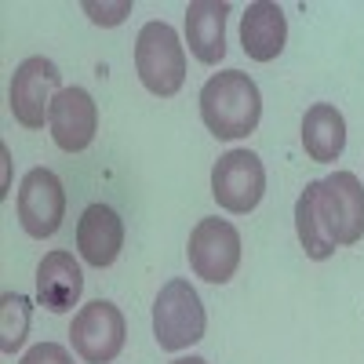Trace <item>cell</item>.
I'll list each match as a JSON object with an SVG mask.
<instances>
[{"instance_id": "obj_1", "label": "cell", "mask_w": 364, "mask_h": 364, "mask_svg": "<svg viewBox=\"0 0 364 364\" xmlns=\"http://www.w3.org/2000/svg\"><path fill=\"white\" fill-rule=\"evenodd\" d=\"M295 233L306 259L324 262L364 237V186L353 171L306 182L295 200Z\"/></svg>"}, {"instance_id": "obj_2", "label": "cell", "mask_w": 364, "mask_h": 364, "mask_svg": "<svg viewBox=\"0 0 364 364\" xmlns=\"http://www.w3.org/2000/svg\"><path fill=\"white\" fill-rule=\"evenodd\" d=\"M262 117V95L259 84L240 73H211L200 87V120L215 139H245L259 128Z\"/></svg>"}, {"instance_id": "obj_3", "label": "cell", "mask_w": 364, "mask_h": 364, "mask_svg": "<svg viewBox=\"0 0 364 364\" xmlns=\"http://www.w3.org/2000/svg\"><path fill=\"white\" fill-rule=\"evenodd\" d=\"M135 73L149 95L171 99L186 84V51L168 22H146L135 41Z\"/></svg>"}, {"instance_id": "obj_4", "label": "cell", "mask_w": 364, "mask_h": 364, "mask_svg": "<svg viewBox=\"0 0 364 364\" xmlns=\"http://www.w3.org/2000/svg\"><path fill=\"white\" fill-rule=\"evenodd\" d=\"M204 328H208V314L200 306V295L190 281H168L154 302V336L157 346L168 353H178L193 343L204 339Z\"/></svg>"}, {"instance_id": "obj_5", "label": "cell", "mask_w": 364, "mask_h": 364, "mask_svg": "<svg viewBox=\"0 0 364 364\" xmlns=\"http://www.w3.org/2000/svg\"><path fill=\"white\" fill-rule=\"evenodd\" d=\"M63 91L66 87H63L58 66L44 55H33V58H26V63L15 66L8 106H11V113H15V120L22 128L37 132V128H44V120H51V106Z\"/></svg>"}, {"instance_id": "obj_6", "label": "cell", "mask_w": 364, "mask_h": 364, "mask_svg": "<svg viewBox=\"0 0 364 364\" xmlns=\"http://www.w3.org/2000/svg\"><path fill=\"white\" fill-rule=\"evenodd\" d=\"M124 339H128L124 314H120L113 302H106V299L80 306L73 324H70L73 353L84 364H109V360H117V353L124 350Z\"/></svg>"}, {"instance_id": "obj_7", "label": "cell", "mask_w": 364, "mask_h": 364, "mask_svg": "<svg viewBox=\"0 0 364 364\" xmlns=\"http://www.w3.org/2000/svg\"><path fill=\"white\" fill-rule=\"evenodd\" d=\"M266 193V168L252 149H230L211 168V197L230 215H248Z\"/></svg>"}, {"instance_id": "obj_8", "label": "cell", "mask_w": 364, "mask_h": 364, "mask_svg": "<svg viewBox=\"0 0 364 364\" xmlns=\"http://www.w3.org/2000/svg\"><path fill=\"white\" fill-rule=\"evenodd\" d=\"M190 269L208 284H226L240 266V233L226 219H200L190 230Z\"/></svg>"}, {"instance_id": "obj_9", "label": "cell", "mask_w": 364, "mask_h": 364, "mask_svg": "<svg viewBox=\"0 0 364 364\" xmlns=\"http://www.w3.org/2000/svg\"><path fill=\"white\" fill-rule=\"evenodd\" d=\"M15 211H18V223L29 237H55L58 226L66 219V190H63V178H58L51 168H33L26 171L18 197H15Z\"/></svg>"}, {"instance_id": "obj_10", "label": "cell", "mask_w": 364, "mask_h": 364, "mask_svg": "<svg viewBox=\"0 0 364 364\" xmlns=\"http://www.w3.org/2000/svg\"><path fill=\"white\" fill-rule=\"evenodd\" d=\"M51 139L63 154H80L95 142L99 128V106L84 87H66L51 106Z\"/></svg>"}, {"instance_id": "obj_11", "label": "cell", "mask_w": 364, "mask_h": 364, "mask_svg": "<svg viewBox=\"0 0 364 364\" xmlns=\"http://www.w3.org/2000/svg\"><path fill=\"white\" fill-rule=\"evenodd\" d=\"M124 248V223L109 204H91L77 219V252L87 266L106 269Z\"/></svg>"}, {"instance_id": "obj_12", "label": "cell", "mask_w": 364, "mask_h": 364, "mask_svg": "<svg viewBox=\"0 0 364 364\" xmlns=\"http://www.w3.org/2000/svg\"><path fill=\"white\" fill-rule=\"evenodd\" d=\"M288 41V18L277 4L269 0H255L248 11L240 15V48L255 63H273Z\"/></svg>"}, {"instance_id": "obj_13", "label": "cell", "mask_w": 364, "mask_h": 364, "mask_svg": "<svg viewBox=\"0 0 364 364\" xmlns=\"http://www.w3.org/2000/svg\"><path fill=\"white\" fill-rule=\"evenodd\" d=\"M84 291V273L80 262L73 259V252H48L37 266V299L41 306H48L51 314H66L77 306V299Z\"/></svg>"}, {"instance_id": "obj_14", "label": "cell", "mask_w": 364, "mask_h": 364, "mask_svg": "<svg viewBox=\"0 0 364 364\" xmlns=\"http://www.w3.org/2000/svg\"><path fill=\"white\" fill-rule=\"evenodd\" d=\"M226 0H193L186 8V44L197 63L219 66L226 55Z\"/></svg>"}, {"instance_id": "obj_15", "label": "cell", "mask_w": 364, "mask_h": 364, "mask_svg": "<svg viewBox=\"0 0 364 364\" xmlns=\"http://www.w3.org/2000/svg\"><path fill=\"white\" fill-rule=\"evenodd\" d=\"M302 146L306 157L317 164L339 161L346 149V120L331 102H314L302 117Z\"/></svg>"}, {"instance_id": "obj_16", "label": "cell", "mask_w": 364, "mask_h": 364, "mask_svg": "<svg viewBox=\"0 0 364 364\" xmlns=\"http://www.w3.org/2000/svg\"><path fill=\"white\" fill-rule=\"evenodd\" d=\"M26 331H29V299L4 291V299H0V350L15 353L26 343Z\"/></svg>"}, {"instance_id": "obj_17", "label": "cell", "mask_w": 364, "mask_h": 364, "mask_svg": "<svg viewBox=\"0 0 364 364\" xmlns=\"http://www.w3.org/2000/svg\"><path fill=\"white\" fill-rule=\"evenodd\" d=\"M18 364H73V357H70V350L63 343H41V346L29 350Z\"/></svg>"}, {"instance_id": "obj_18", "label": "cell", "mask_w": 364, "mask_h": 364, "mask_svg": "<svg viewBox=\"0 0 364 364\" xmlns=\"http://www.w3.org/2000/svg\"><path fill=\"white\" fill-rule=\"evenodd\" d=\"M84 11L91 15V22H99V26H117V22H124L132 4H128V0H120V4H95V0H87Z\"/></svg>"}, {"instance_id": "obj_19", "label": "cell", "mask_w": 364, "mask_h": 364, "mask_svg": "<svg viewBox=\"0 0 364 364\" xmlns=\"http://www.w3.org/2000/svg\"><path fill=\"white\" fill-rule=\"evenodd\" d=\"M171 364H208L204 357H178V360H171Z\"/></svg>"}]
</instances>
